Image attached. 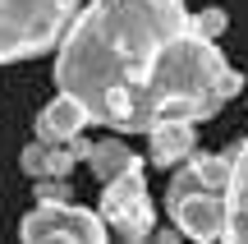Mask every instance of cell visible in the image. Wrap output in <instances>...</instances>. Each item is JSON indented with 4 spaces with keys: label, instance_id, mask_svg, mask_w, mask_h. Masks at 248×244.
Here are the masks:
<instances>
[{
    "label": "cell",
    "instance_id": "6da1fadb",
    "mask_svg": "<svg viewBox=\"0 0 248 244\" xmlns=\"http://www.w3.org/2000/svg\"><path fill=\"white\" fill-rule=\"evenodd\" d=\"M55 88L92 125L147 134L161 120H212L244 88L179 0H88L55 55Z\"/></svg>",
    "mask_w": 248,
    "mask_h": 244
},
{
    "label": "cell",
    "instance_id": "7a4b0ae2",
    "mask_svg": "<svg viewBox=\"0 0 248 244\" xmlns=\"http://www.w3.org/2000/svg\"><path fill=\"white\" fill-rule=\"evenodd\" d=\"M78 0H0V65L42 55L69 33Z\"/></svg>",
    "mask_w": 248,
    "mask_h": 244
},
{
    "label": "cell",
    "instance_id": "3957f363",
    "mask_svg": "<svg viewBox=\"0 0 248 244\" xmlns=\"http://www.w3.org/2000/svg\"><path fill=\"white\" fill-rule=\"evenodd\" d=\"M166 208H170V221L193 240H225L230 235V198H225V189L202 184V175L193 166L170 180Z\"/></svg>",
    "mask_w": 248,
    "mask_h": 244
},
{
    "label": "cell",
    "instance_id": "277c9868",
    "mask_svg": "<svg viewBox=\"0 0 248 244\" xmlns=\"http://www.w3.org/2000/svg\"><path fill=\"white\" fill-rule=\"evenodd\" d=\"M101 217L106 226L124 240H147L156 226V208L147 198V180H142V162H133L129 171H120L115 180L101 184Z\"/></svg>",
    "mask_w": 248,
    "mask_h": 244
},
{
    "label": "cell",
    "instance_id": "5b68a950",
    "mask_svg": "<svg viewBox=\"0 0 248 244\" xmlns=\"http://www.w3.org/2000/svg\"><path fill=\"white\" fill-rule=\"evenodd\" d=\"M110 235L106 217L78 203H42L18 221V240H60V244H101Z\"/></svg>",
    "mask_w": 248,
    "mask_h": 244
},
{
    "label": "cell",
    "instance_id": "8992f818",
    "mask_svg": "<svg viewBox=\"0 0 248 244\" xmlns=\"http://www.w3.org/2000/svg\"><path fill=\"white\" fill-rule=\"evenodd\" d=\"M88 125H92L88 106H83L78 97H69V92H60V97L46 101V111L37 115V138H42V143H69V138H78Z\"/></svg>",
    "mask_w": 248,
    "mask_h": 244
},
{
    "label": "cell",
    "instance_id": "52a82bcc",
    "mask_svg": "<svg viewBox=\"0 0 248 244\" xmlns=\"http://www.w3.org/2000/svg\"><path fill=\"white\" fill-rule=\"evenodd\" d=\"M147 138H152V162L156 166H179L184 157H193L198 129L193 120H161V125L147 129Z\"/></svg>",
    "mask_w": 248,
    "mask_h": 244
},
{
    "label": "cell",
    "instance_id": "ba28073f",
    "mask_svg": "<svg viewBox=\"0 0 248 244\" xmlns=\"http://www.w3.org/2000/svg\"><path fill=\"white\" fill-rule=\"evenodd\" d=\"M225 198H230V235L225 240L248 244V138L234 147V175H230Z\"/></svg>",
    "mask_w": 248,
    "mask_h": 244
},
{
    "label": "cell",
    "instance_id": "9c48e42d",
    "mask_svg": "<svg viewBox=\"0 0 248 244\" xmlns=\"http://www.w3.org/2000/svg\"><path fill=\"white\" fill-rule=\"evenodd\" d=\"M133 162H138V157L129 152V143H124V138H101V143L92 147V157H88L92 175H97L101 184H106V180H115L120 171H129Z\"/></svg>",
    "mask_w": 248,
    "mask_h": 244
},
{
    "label": "cell",
    "instance_id": "30bf717a",
    "mask_svg": "<svg viewBox=\"0 0 248 244\" xmlns=\"http://www.w3.org/2000/svg\"><path fill=\"white\" fill-rule=\"evenodd\" d=\"M193 171L202 175V184H212V189H230V175H234V157L225 152H212V157H198Z\"/></svg>",
    "mask_w": 248,
    "mask_h": 244
},
{
    "label": "cell",
    "instance_id": "8fae6325",
    "mask_svg": "<svg viewBox=\"0 0 248 244\" xmlns=\"http://www.w3.org/2000/svg\"><path fill=\"white\" fill-rule=\"evenodd\" d=\"M46 157H51V143H28L23 152H18V166H23V175H32V180H42L46 175Z\"/></svg>",
    "mask_w": 248,
    "mask_h": 244
},
{
    "label": "cell",
    "instance_id": "7c38bea8",
    "mask_svg": "<svg viewBox=\"0 0 248 244\" xmlns=\"http://www.w3.org/2000/svg\"><path fill=\"white\" fill-rule=\"evenodd\" d=\"M37 203H69L64 175H42V180H37Z\"/></svg>",
    "mask_w": 248,
    "mask_h": 244
},
{
    "label": "cell",
    "instance_id": "4fadbf2b",
    "mask_svg": "<svg viewBox=\"0 0 248 244\" xmlns=\"http://www.w3.org/2000/svg\"><path fill=\"white\" fill-rule=\"evenodd\" d=\"M225 23H230V14H225V9H216V5H212V9H202V14H198V28H202V33L212 37V42H216V37L225 33Z\"/></svg>",
    "mask_w": 248,
    "mask_h": 244
},
{
    "label": "cell",
    "instance_id": "5bb4252c",
    "mask_svg": "<svg viewBox=\"0 0 248 244\" xmlns=\"http://www.w3.org/2000/svg\"><path fill=\"white\" fill-rule=\"evenodd\" d=\"M69 147H74V157H78V162H88V157H92V147H97V143H88V138H69Z\"/></svg>",
    "mask_w": 248,
    "mask_h": 244
}]
</instances>
